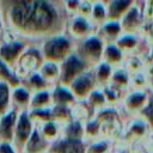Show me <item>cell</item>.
<instances>
[{
  "label": "cell",
  "instance_id": "obj_1",
  "mask_svg": "<svg viewBox=\"0 0 153 153\" xmlns=\"http://www.w3.org/2000/svg\"><path fill=\"white\" fill-rule=\"evenodd\" d=\"M0 16L5 31L26 37L49 32L57 20L55 8L45 1H0Z\"/></svg>",
  "mask_w": 153,
  "mask_h": 153
},
{
  "label": "cell",
  "instance_id": "obj_2",
  "mask_svg": "<svg viewBox=\"0 0 153 153\" xmlns=\"http://www.w3.org/2000/svg\"><path fill=\"white\" fill-rule=\"evenodd\" d=\"M32 131H33V128H32V122L29 118V114L26 111H20L17 120L13 141H12V145L18 153L23 152Z\"/></svg>",
  "mask_w": 153,
  "mask_h": 153
},
{
  "label": "cell",
  "instance_id": "obj_3",
  "mask_svg": "<svg viewBox=\"0 0 153 153\" xmlns=\"http://www.w3.org/2000/svg\"><path fill=\"white\" fill-rule=\"evenodd\" d=\"M39 62H41L39 53L35 49H27L22 54V56L17 61L13 71L19 80L22 78H29L32 74H35L32 72L38 67Z\"/></svg>",
  "mask_w": 153,
  "mask_h": 153
},
{
  "label": "cell",
  "instance_id": "obj_4",
  "mask_svg": "<svg viewBox=\"0 0 153 153\" xmlns=\"http://www.w3.org/2000/svg\"><path fill=\"white\" fill-rule=\"evenodd\" d=\"M24 51H25L24 43L16 39L4 41L0 45V60L13 69L17 61L19 60V57Z\"/></svg>",
  "mask_w": 153,
  "mask_h": 153
},
{
  "label": "cell",
  "instance_id": "obj_5",
  "mask_svg": "<svg viewBox=\"0 0 153 153\" xmlns=\"http://www.w3.org/2000/svg\"><path fill=\"white\" fill-rule=\"evenodd\" d=\"M18 116L19 112L14 109L0 116V143L1 142L12 143Z\"/></svg>",
  "mask_w": 153,
  "mask_h": 153
},
{
  "label": "cell",
  "instance_id": "obj_6",
  "mask_svg": "<svg viewBox=\"0 0 153 153\" xmlns=\"http://www.w3.org/2000/svg\"><path fill=\"white\" fill-rule=\"evenodd\" d=\"M68 49V42L63 38H53L44 44L43 53L48 60H56L63 56Z\"/></svg>",
  "mask_w": 153,
  "mask_h": 153
},
{
  "label": "cell",
  "instance_id": "obj_7",
  "mask_svg": "<svg viewBox=\"0 0 153 153\" xmlns=\"http://www.w3.org/2000/svg\"><path fill=\"white\" fill-rule=\"evenodd\" d=\"M30 102H31L30 93L22 85L19 87L12 88V93H11V105H12V109H14L17 111L20 109L22 111H24V108L27 104H30Z\"/></svg>",
  "mask_w": 153,
  "mask_h": 153
},
{
  "label": "cell",
  "instance_id": "obj_8",
  "mask_svg": "<svg viewBox=\"0 0 153 153\" xmlns=\"http://www.w3.org/2000/svg\"><path fill=\"white\" fill-rule=\"evenodd\" d=\"M0 82L7 84L8 86H11L12 88L19 87L20 86V80L18 79V76L16 75L14 71L8 67L4 61L0 60Z\"/></svg>",
  "mask_w": 153,
  "mask_h": 153
},
{
  "label": "cell",
  "instance_id": "obj_9",
  "mask_svg": "<svg viewBox=\"0 0 153 153\" xmlns=\"http://www.w3.org/2000/svg\"><path fill=\"white\" fill-rule=\"evenodd\" d=\"M44 147H45L44 140L38 134V131L33 130L22 153H42Z\"/></svg>",
  "mask_w": 153,
  "mask_h": 153
},
{
  "label": "cell",
  "instance_id": "obj_10",
  "mask_svg": "<svg viewBox=\"0 0 153 153\" xmlns=\"http://www.w3.org/2000/svg\"><path fill=\"white\" fill-rule=\"evenodd\" d=\"M11 93H12V87L8 86L7 84L0 82V116L12 110Z\"/></svg>",
  "mask_w": 153,
  "mask_h": 153
},
{
  "label": "cell",
  "instance_id": "obj_11",
  "mask_svg": "<svg viewBox=\"0 0 153 153\" xmlns=\"http://www.w3.org/2000/svg\"><path fill=\"white\" fill-rule=\"evenodd\" d=\"M51 151L53 153H81L82 148L76 141H65L55 145Z\"/></svg>",
  "mask_w": 153,
  "mask_h": 153
},
{
  "label": "cell",
  "instance_id": "obj_12",
  "mask_svg": "<svg viewBox=\"0 0 153 153\" xmlns=\"http://www.w3.org/2000/svg\"><path fill=\"white\" fill-rule=\"evenodd\" d=\"M81 68V62L75 59V57H71L67 60V62L65 63V68H63V79L68 80L72 78V75H74L79 69Z\"/></svg>",
  "mask_w": 153,
  "mask_h": 153
},
{
  "label": "cell",
  "instance_id": "obj_13",
  "mask_svg": "<svg viewBox=\"0 0 153 153\" xmlns=\"http://www.w3.org/2000/svg\"><path fill=\"white\" fill-rule=\"evenodd\" d=\"M48 102H49V94L47 92L41 91L32 96L30 105L32 106L33 110H43V108L45 106V104Z\"/></svg>",
  "mask_w": 153,
  "mask_h": 153
},
{
  "label": "cell",
  "instance_id": "obj_14",
  "mask_svg": "<svg viewBox=\"0 0 153 153\" xmlns=\"http://www.w3.org/2000/svg\"><path fill=\"white\" fill-rule=\"evenodd\" d=\"M57 74V67L51 63V62H48L45 63L44 66H42V72H41V76L44 79V78H54L55 75Z\"/></svg>",
  "mask_w": 153,
  "mask_h": 153
},
{
  "label": "cell",
  "instance_id": "obj_15",
  "mask_svg": "<svg viewBox=\"0 0 153 153\" xmlns=\"http://www.w3.org/2000/svg\"><path fill=\"white\" fill-rule=\"evenodd\" d=\"M27 81H29V85L31 87H35V88H42L44 86V79L39 75V74H32L31 76L27 78Z\"/></svg>",
  "mask_w": 153,
  "mask_h": 153
},
{
  "label": "cell",
  "instance_id": "obj_16",
  "mask_svg": "<svg viewBox=\"0 0 153 153\" xmlns=\"http://www.w3.org/2000/svg\"><path fill=\"white\" fill-rule=\"evenodd\" d=\"M88 86H90V80H88V78L84 76V78L78 79V81H76L75 85H74V88H75V91H78V92L81 93V92H84L85 90H87Z\"/></svg>",
  "mask_w": 153,
  "mask_h": 153
},
{
  "label": "cell",
  "instance_id": "obj_17",
  "mask_svg": "<svg viewBox=\"0 0 153 153\" xmlns=\"http://www.w3.org/2000/svg\"><path fill=\"white\" fill-rule=\"evenodd\" d=\"M86 48H87V50L92 51L93 54H98V51L100 49V43L97 39H91L86 43Z\"/></svg>",
  "mask_w": 153,
  "mask_h": 153
},
{
  "label": "cell",
  "instance_id": "obj_18",
  "mask_svg": "<svg viewBox=\"0 0 153 153\" xmlns=\"http://www.w3.org/2000/svg\"><path fill=\"white\" fill-rule=\"evenodd\" d=\"M71 98H72L71 94L65 90H57L55 93V99L57 102H66V100H69Z\"/></svg>",
  "mask_w": 153,
  "mask_h": 153
},
{
  "label": "cell",
  "instance_id": "obj_19",
  "mask_svg": "<svg viewBox=\"0 0 153 153\" xmlns=\"http://www.w3.org/2000/svg\"><path fill=\"white\" fill-rule=\"evenodd\" d=\"M55 133H56V128H55L54 123L48 122V123L43 127V134H44L45 136H48V137H49V136H54Z\"/></svg>",
  "mask_w": 153,
  "mask_h": 153
},
{
  "label": "cell",
  "instance_id": "obj_20",
  "mask_svg": "<svg viewBox=\"0 0 153 153\" xmlns=\"http://www.w3.org/2000/svg\"><path fill=\"white\" fill-rule=\"evenodd\" d=\"M0 153H18L12 143L1 142L0 143Z\"/></svg>",
  "mask_w": 153,
  "mask_h": 153
},
{
  "label": "cell",
  "instance_id": "obj_21",
  "mask_svg": "<svg viewBox=\"0 0 153 153\" xmlns=\"http://www.w3.org/2000/svg\"><path fill=\"white\" fill-rule=\"evenodd\" d=\"M74 27H75V30H78V31H82V30H85V29H86V24H85L81 19H78V20L75 22Z\"/></svg>",
  "mask_w": 153,
  "mask_h": 153
},
{
  "label": "cell",
  "instance_id": "obj_22",
  "mask_svg": "<svg viewBox=\"0 0 153 153\" xmlns=\"http://www.w3.org/2000/svg\"><path fill=\"white\" fill-rule=\"evenodd\" d=\"M108 54H109V56H110L111 59H118V56H120L118 50H117V49H115V48H112V47H110V48H109Z\"/></svg>",
  "mask_w": 153,
  "mask_h": 153
},
{
  "label": "cell",
  "instance_id": "obj_23",
  "mask_svg": "<svg viewBox=\"0 0 153 153\" xmlns=\"http://www.w3.org/2000/svg\"><path fill=\"white\" fill-rule=\"evenodd\" d=\"M4 37H5V26H4V23H2L1 16H0V45L4 42Z\"/></svg>",
  "mask_w": 153,
  "mask_h": 153
},
{
  "label": "cell",
  "instance_id": "obj_24",
  "mask_svg": "<svg viewBox=\"0 0 153 153\" xmlns=\"http://www.w3.org/2000/svg\"><path fill=\"white\" fill-rule=\"evenodd\" d=\"M142 99H143V96H141V94H136V96H134V97L131 98V103H134V104L136 105V104H139Z\"/></svg>",
  "mask_w": 153,
  "mask_h": 153
},
{
  "label": "cell",
  "instance_id": "obj_25",
  "mask_svg": "<svg viewBox=\"0 0 153 153\" xmlns=\"http://www.w3.org/2000/svg\"><path fill=\"white\" fill-rule=\"evenodd\" d=\"M106 30L108 31H111V32H116L118 30V26L116 24H111V25H108L106 26Z\"/></svg>",
  "mask_w": 153,
  "mask_h": 153
},
{
  "label": "cell",
  "instance_id": "obj_26",
  "mask_svg": "<svg viewBox=\"0 0 153 153\" xmlns=\"http://www.w3.org/2000/svg\"><path fill=\"white\" fill-rule=\"evenodd\" d=\"M103 149H105V146H104V145H100V146H94V147H93V151H94L96 153H100Z\"/></svg>",
  "mask_w": 153,
  "mask_h": 153
},
{
  "label": "cell",
  "instance_id": "obj_27",
  "mask_svg": "<svg viewBox=\"0 0 153 153\" xmlns=\"http://www.w3.org/2000/svg\"><path fill=\"white\" fill-rule=\"evenodd\" d=\"M146 112H147V114H148V116H149V117L153 120V103H152V104H151V106H149V108L146 110Z\"/></svg>",
  "mask_w": 153,
  "mask_h": 153
},
{
  "label": "cell",
  "instance_id": "obj_28",
  "mask_svg": "<svg viewBox=\"0 0 153 153\" xmlns=\"http://www.w3.org/2000/svg\"><path fill=\"white\" fill-rule=\"evenodd\" d=\"M103 13H104L103 8H102L100 6H97V8H96V11H94V14H97V16H103Z\"/></svg>",
  "mask_w": 153,
  "mask_h": 153
},
{
  "label": "cell",
  "instance_id": "obj_29",
  "mask_svg": "<svg viewBox=\"0 0 153 153\" xmlns=\"http://www.w3.org/2000/svg\"><path fill=\"white\" fill-rule=\"evenodd\" d=\"M128 38H129V37H127V39H123L121 43H122V44H128V43H130V44H131V43H134V41H133V39H128Z\"/></svg>",
  "mask_w": 153,
  "mask_h": 153
}]
</instances>
